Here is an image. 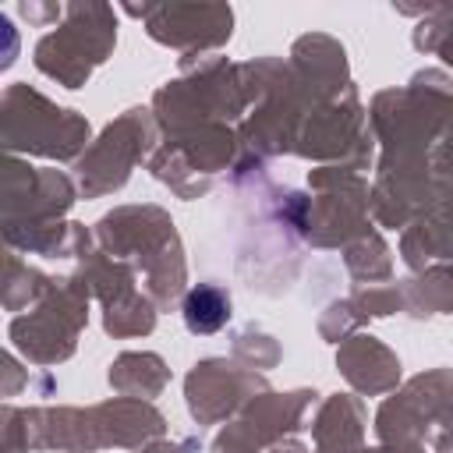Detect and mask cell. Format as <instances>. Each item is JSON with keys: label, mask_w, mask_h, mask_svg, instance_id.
<instances>
[{"label": "cell", "mask_w": 453, "mask_h": 453, "mask_svg": "<svg viewBox=\"0 0 453 453\" xmlns=\"http://www.w3.org/2000/svg\"><path fill=\"white\" fill-rule=\"evenodd\" d=\"M230 319V301L216 287H198L184 301V322L191 333H216Z\"/></svg>", "instance_id": "1"}]
</instances>
